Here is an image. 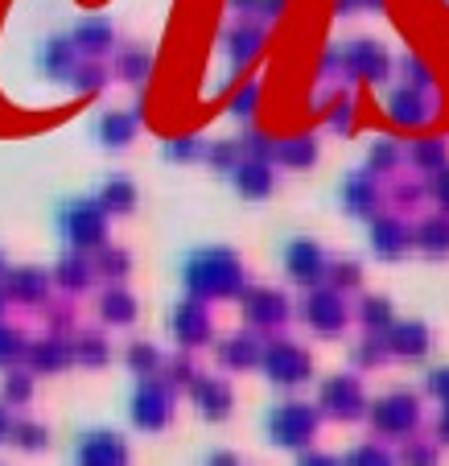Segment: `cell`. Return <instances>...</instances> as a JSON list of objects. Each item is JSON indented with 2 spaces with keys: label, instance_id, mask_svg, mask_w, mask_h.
Instances as JSON below:
<instances>
[{
  "label": "cell",
  "instance_id": "50",
  "mask_svg": "<svg viewBox=\"0 0 449 466\" xmlns=\"http://www.w3.org/2000/svg\"><path fill=\"white\" fill-rule=\"evenodd\" d=\"M354 124V99H346V96H334L330 99V128H351Z\"/></svg>",
  "mask_w": 449,
  "mask_h": 466
},
{
  "label": "cell",
  "instance_id": "40",
  "mask_svg": "<svg viewBox=\"0 0 449 466\" xmlns=\"http://www.w3.org/2000/svg\"><path fill=\"white\" fill-rule=\"evenodd\" d=\"M203 157L211 161L215 169H231L239 157H244V145H239V137H231V141H215L203 149Z\"/></svg>",
  "mask_w": 449,
  "mask_h": 466
},
{
  "label": "cell",
  "instance_id": "41",
  "mask_svg": "<svg viewBox=\"0 0 449 466\" xmlns=\"http://www.w3.org/2000/svg\"><path fill=\"white\" fill-rule=\"evenodd\" d=\"M128 368L141 371V376H153V371L161 368V351L153 343H145V339H136V343L128 347Z\"/></svg>",
  "mask_w": 449,
  "mask_h": 466
},
{
  "label": "cell",
  "instance_id": "1",
  "mask_svg": "<svg viewBox=\"0 0 449 466\" xmlns=\"http://www.w3.org/2000/svg\"><path fill=\"white\" fill-rule=\"evenodd\" d=\"M182 281H185V289H190V298L206 301V298H235V293H244L247 277L231 248L211 244V248H198V252L185 256Z\"/></svg>",
  "mask_w": 449,
  "mask_h": 466
},
{
  "label": "cell",
  "instance_id": "45",
  "mask_svg": "<svg viewBox=\"0 0 449 466\" xmlns=\"http://www.w3.org/2000/svg\"><path fill=\"white\" fill-rule=\"evenodd\" d=\"M203 149L206 145L198 141V137H177V141H165V157L169 161H195V157H203Z\"/></svg>",
  "mask_w": 449,
  "mask_h": 466
},
{
  "label": "cell",
  "instance_id": "39",
  "mask_svg": "<svg viewBox=\"0 0 449 466\" xmlns=\"http://www.w3.org/2000/svg\"><path fill=\"white\" fill-rule=\"evenodd\" d=\"M326 273H330V281H334V289L343 293V298H346V289H359L363 285V268L354 260H330Z\"/></svg>",
  "mask_w": 449,
  "mask_h": 466
},
{
  "label": "cell",
  "instance_id": "36",
  "mask_svg": "<svg viewBox=\"0 0 449 466\" xmlns=\"http://www.w3.org/2000/svg\"><path fill=\"white\" fill-rule=\"evenodd\" d=\"M400 157H404V145L400 141H392V137H379L375 145H371V153H367V161H371V174H388V169H396L400 166Z\"/></svg>",
  "mask_w": 449,
  "mask_h": 466
},
{
  "label": "cell",
  "instance_id": "32",
  "mask_svg": "<svg viewBox=\"0 0 449 466\" xmlns=\"http://www.w3.org/2000/svg\"><path fill=\"white\" fill-rule=\"evenodd\" d=\"M115 71H120V79H128V83H145L153 71V54L145 50V46H124L120 58H115Z\"/></svg>",
  "mask_w": 449,
  "mask_h": 466
},
{
  "label": "cell",
  "instance_id": "2",
  "mask_svg": "<svg viewBox=\"0 0 449 466\" xmlns=\"http://www.w3.org/2000/svg\"><path fill=\"white\" fill-rule=\"evenodd\" d=\"M326 75H343V79H363V83H384L392 71V54L375 37H351L343 46H330L322 58Z\"/></svg>",
  "mask_w": 449,
  "mask_h": 466
},
{
  "label": "cell",
  "instance_id": "14",
  "mask_svg": "<svg viewBox=\"0 0 449 466\" xmlns=\"http://www.w3.org/2000/svg\"><path fill=\"white\" fill-rule=\"evenodd\" d=\"M79 466H124L128 462V446H124L120 433L112 430H87L75 446Z\"/></svg>",
  "mask_w": 449,
  "mask_h": 466
},
{
  "label": "cell",
  "instance_id": "58",
  "mask_svg": "<svg viewBox=\"0 0 449 466\" xmlns=\"http://www.w3.org/2000/svg\"><path fill=\"white\" fill-rule=\"evenodd\" d=\"M206 466H239V458L231 454V450H215V454L206 458Z\"/></svg>",
  "mask_w": 449,
  "mask_h": 466
},
{
  "label": "cell",
  "instance_id": "9",
  "mask_svg": "<svg viewBox=\"0 0 449 466\" xmlns=\"http://www.w3.org/2000/svg\"><path fill=\"white\" fill-rule=\"evenodd\" d=\"M363 384L354 371H338L322 384V396H317V413H330V417H359L363 413Z\"/></svg>",
  "mask_w": 449,
  "mask_h": 466
},
{
  "label": "cell",
  "instance_id": "15",
  "mask_svg": "<svg viewBox=\"0 0 449 466\" xmlns=\"http://www.w3.org/2000/svg\"><path fill=\"white\" fill-rule=\"evenodd\" d=\"M384 347L388 355H408V360H424L429 355V326L408 318V322H392L384 330Z\"/></svg>",
  "mask_w": 449,
  "mask_h": 466
},
{
  "label": "cell",
  "instance_id": "28",
  "mask_svg": "<svg viewBox=\"0 0 449 466\" xmlns=\"http://www.w3.org/2000/svg\"><path fill=\"white\" fill-rule=\"evenodd\" d=\"M413 244L424 248L429 256L437 252H449V215H429L413 228Z\"/></svg>",
  "mask_w": 449,
  "mask_h": 466
},
{
  "label": "cell",
  "instance_id": "13",
  "mask_svg": "<svg viewBox=\"0 0 449 466\" xmlns=\"http://www.w3.org/2000/svg\"><path fill=\"white\" fill-rule=\"evenodd\" d=\"M244 322L252 330H276L289 318V298L281 289H244Z\"/></svg>",
  "mask_w": 449,
  "mask_h": 466
},
{
  "label": "cell",
  "instance_id": "22",
  "mask_svg": "<svg viewBox=\"0 0 449 466\" xmlns=\"http://www.w3.org/2000/svg\"><path fill=\"white\" fill-rule=\"evenodd\" d=\"M71 42H75V50L99 58V54H107L115 46V29H112V21H104V17H87V21H79Z\"/></svg>",
  "mask_w": 449,
  "mask_h": 466
},
{
  "label": "cell",
  "instance_id": "26",
  "mask_svg": "<svg viewBox=\"0 0 449 466\" xmlns=\"http://www.w3.org/2000/svg\"><path fill=\"white\" fill-rule=\"evenodd\" d=\"M408 161H413L421 174H441L449 161V145L441 141V137H416V141L408 145Z\"/></svg>",
  "mask_w": 449,
  "mask_h": 466
},
{
  "label": "cell",
  "instance_id": "42",
  "mask_svg": "<svg viewBox=\"0 0 449 466\" xmlns=\"http://www.w3.org/2000/svg\"><path fill=\"white\" fill-rule=\"evenodd\" d=\"M104 79H107V66H99V58H91V62H79L71 71V83L79 91H95V87H104Z\"/></svg>",
  "mask_w": 449,
  "mask_h": 466
},
{
  "label": "cell",
  "instance_id": "54",
  "mask_svg": "<svg viewBox=\"0 0 449 466\" xmlns=\"http://www.w3.org/2000/svg\"><path fill=\"white\" fill-rule=\"evenodd\" d=\"M433 198H437V203L445 207V215H449V166L433 177Z\"/></svg>",
  "mask_w": 449,
  "mask_h": 466
},
{
  "label": "cell",
  "instance_id": "60",
  "mask_svg": "<svg viewBox=\"0 0 449 466\" xmlns=\"http://www.w3.org/2000/svg\"><path fill=\"white\" fill-rule=\"evenodd\" d=\"M231 9L235 13H255L260 9V0H231Z\"/></svg>",
  "mask_w": 449,
  "mask_h": 466
},
{
  "label": "cell",
  "instance_id": "53",
  "mask_svg": "<svg viewBox=\"0 0 449 466\" xmlns=\"http://www.w3.org/2000/svg\"><path fill=\"white\" fill-rule=\"evenodd\" d=\"M169 380H177V384H195V368H190V355H182V360L169 363Z\"/></svg>",
  "mask_w": 449,
  "mask_h": 466
},
{
  "label": "cell",
  "instance_id": "57",
  "mask_svg": "<svg viewBox=\"0 0 449 466\" xmlns=\"http://www.w3.org/2000/svg\"><path fill=\"white\" fill-rule=\"evenodd\" d=\"M284 9H289V0H260V9H255V13H260V17H268V21H273V17H281Z\"/></svg>",
  "mask_w": 449,
  "mask_h": 466
},
{
  "label": "cell",
  "instance_id": "35",
  "mask_svg": "<svg viewBox=\"0 0 449 466\" xmlns=\"http://www.w3.org/2000/svg\"><path fill=\"white\" fill-rule=\"evenodd\" d=\"M107 339L104 335H95V330H87V335H79L75 339V347H71V360H79V363H87V368H104L107 363Z\"/></svg>",
  "mask_w": 449,
  "mask_h": 466
},
{
  "label": "cell",
  "instance_id": "23",
  "mask_svg": "<svg viewBox=\"0 0 449 466\" xmlns=\"http://www.w3.org/2000/svg\"><path fill=\"white\" fill-rule=\"evenodd\" d=\"M75 66H79V50H75L71 37H50L42 46V71L50 79H71Z\"/></svg>",
  "mask_w": 449,
  "mask_h": 466
},
{
  "label": "cell",
  "instance_id": "46",
  "mask_svg": "<svg viewBox=\"0 0 449 466\" xmlns=\"http://www.w3.org/2000/svg\"><path fill=\"white\" fill-rule=\"evenodd\" d=\"M384 355H388V347H384V335H367L359 347H354L351 360L359 363V368H371V363H379Z\"/></svg>",
  "mask_w": 449,
  "mask_h": 466
},
{
  "label": "cell",
  "instance_id": "6",
  "mask_svg": "<svg viewBox=\"0 0 449 466\" xmlns=\"http://www.w3.org/2000/svg\"><path fill=\"white\" fill-rule=\"evenodd\" d=\"M260 363H264L268 380L281 388H297L309 380V371H314V360H309V351L301 343H293V339H273V343L260 351Z\"/></svg>",
  "mask_w": 449,
  "mask_h": 466
},
{
  "label": "cell",
  "instance_id": "30",
  "mask_svg": "<svg viewBox=\"0 0 449 466\" xmlns=\"http://www.w3.org/2000/svg\"><path fill=\"white\" fill-rule=\"evenodd\" d=\"M91 273H95V264H91L83 252H66V256L58 260V268H54L58 285H62V289H71V293H75V289H87V285H91Z\"/></svg>",
  "mask_w": 449,
  "mask_h": 466
},
{
  "label": "cell",
  "instance_id": "7",
  "mask_svg": "<svg viewBox=\"0 0 449 466\" xmlns=\"http://www.w3.org/2000/svg\"><path fill=\"white\" fill-rule=\"evenodd\" d=\"M384 112H388V120L400 124V128H421V124L433 120V112H437V99H433L429 87L400 83V87H392L388 96H384Z\"/></svg>",
  "mask_w": 449,
  "mask_h": 466
},
{
  "label": "cell",
  "instance_id": "18",
  "mask_svg": "<svg viewBox=\"0 0 449 466\" xmlns=\"http://www.w3.org/2000/svg\"><path fill=\"white\" fill-rule=\"evenodd\" d=\"M190 392H195L198 413L211 417V421H223L231 413V384L223 376H195Z\"/></svg>",
  "mask_w": 449,
  "mask_h": 466
},
{
  "label": "cell",
  "instance_id": "31",
  "mask_svg": "<svg viewBox=\"0 0 449 466\" xmlns=\"http://www.w3.org/2000/svg\"><path fill=\"white\" fill-rule=\"evenodd\" d=\"M50 289V277L42 268H13L9 273V298L17 301H42Z\"/></svg>",
  "mask_w": 449,
  "mask_h": 466
},
{
  "label": "cell",
  "instance_id": "51",
  "mask_svg": "<svg viewBox=\"0 0 449 466\" xmlns=\"http://www.w3.org/2000/svg\"><path fill=\"white\" fill-rule=\"evenodd\" d=\"M17 351H21V335L0 322V363H13L17 360Z\"/></svg>",
  "mask_w": 449,
  "mask_h": 466
},
{
  "label": "cell",
  "instance_id": "37",
  "mask_svg": "<svg viewBox=\"0 0 449 466\" xmlns=\"http://www.w3.org/2000/svg\"><path fill=\"white\" fill-rule=\"evenodd\" d=\"M343 466H396V458L384 446H375V441H359V446L343 458Z\"/></svg>",
  "mask_w": 449,
  "mask_h": 466
},
{
  "label": "cell",
  "instance_id": "52",
  "mask_svg": "<svg viewBox=\"0 0 449 466\" xmlns=\"http://www.w3.org/2000/svg\"><path fill=\"white\" fill-rule=\"evenodd\" d=\"M429 392L437 396L441 405H449V368H437V371H429Z\"/></svg>",
  "mask_w": 449,
  "mask_h": 466
},
{
  "label": "cell",
  "instance_id": "34",
  "mask_svg": "<svg viewBox=\"0 0 449 466\" xmlns=\"http://www.w3.org/2000/svg\"><path fill=\"white\" fill-rule=\"evenodd\" d=\"M359 322L367 326V335H384L396 318H392V301L388 298H379V293H371V298H363L359 306Z\"/></svg>",
  "mask_w": 449,
  "mask_h": 466
},
{
  "label": "cell",
  "instance_id": "19",
  "mask_svg": "<svg viewBox=\"0 0 449 466\" xmlns=\"http://www.w3.org/2000/svg\"><path fill=\"white\" fill-rule=\"evenodd\" d=\"M413 244V228L400 215H371V248L379 256H400Z\"/></svg>",
  "mask_w": 449,
  "mask_h": 466
},
{
  "label": "cell",
  "instance_id": "56",
  "mask_svg": "<svg viewBox=\"0 0 449 466\" xmlns=\"http://www.w3.org/2000/svg\"><path fill=\"white\" fill-rule=\"evenodd\" d=\"M297 466H343V462L330 454H317V450H305V454L297 458Z\"/></svg>",
  "mask_w": 449,
  "mask_h": 466
},
{
  "label": "cell",
  "instance_id": "49",
  "mask_svg": "<svg viewBox=\"0 0 449 466\" xmlns=\"http://www.w3.org/2000/svg\"><path fill=\"white\" fill-rule=\"evenodd\" d=\"M255 99H260V87H255V83H244V87L231 96V112H235L239 120H247V116L255 112Z\"/></svg>",
  "mask_w": 449,
  "mask_h": 466
},
{
  "label": "cell",
  "instance_id": "24",
  "mask_svg": "<svg viewBox=\"0 0 449 466\" xmlns=\"http://www.w3.org/2000/svg\"><path fill=\"white\" fill-rule=\"evenodd\" d=\"M273 157L289 169H305L309 161L317 157L314 132H297V137H281V141H273Z\"/></svg>",
  "mask_w": 449,
  "mask_h": 466
},
{
  "label": "cell",
  "instance_id": "21",
  "mask_svg": "<svg viewBox=\"0 0 449 466\" xmlns=\"http://www.w3.org/2000/svg\"><path fill=\"white\" fill-rule=\"evenodd\" d=\"M260 339L252 335V330H239V335H231V339H223L219 343V363L227 371H239V368H255L260 363Z\"/></svg>",
  "mask_w": 449,
  "mask_h": 466
},
{
  "label": "cell",
  "instance_id": "61",
  "mask_svg": "<svg viewBox=\"0 0 449 466\" xmlns=\"http://www.w3.org/2000/svg\"><path fill=\"white\" fill-rule=\"evenodd\" d=\"M9 438V417H5V409H0V441Z\"/></svg>",
  "mask_w": 449,
  "mask_h": 466
},
{
  "label": "cell",
  "instance_id": "11",
  "mask_svg": "<svg viewBox=\"0 0 449 466\" xmlns=\"http://www.w3.org/2000/svg\"><path fill=\"white\" fill-rule=\"evenodd\" d=\"M326 252H322V244L309 236H293L289 244H284V273L293 277V281L301 285H317L322 277H326Z\"/></svg>",
  "mask_w": 449,
  "mask_h": 466
},
{
  "label": "cell",
  "instance_id": "62",
  "mask_svg": "<svg viewBox=\"0 0 449 466\" xmlns=\"http://www.w3.org/2000/svg\"><path fill=\"white\" fill-rule=\"evenodd\" d=\"M0 268H5V256H0Z\"/></svg>",
  "mask_w": 449,
  "mask_h": 466
},
{
  "label": "cell",
  "instance_id": "48",
  "mask_svg": "<svg viewBox=\"0 0 449 466\" xmlns=\"http://www.w3.org/2000/svg\"><path fill=\"white\" fill-rule=\"evenodd\" d=\"M99 273L124 277L128 273V252H124V248H99Z\"/></svg>",
  "mask_w": 449,
  "mask_h": 466
},
{
  "label": "cell",
  "instance_id": "29",
  "mask_svg": "<svg viewBox=\"0 0 449 466\" xmlns=\"http://www.w3.org/2000/svg\"><path fill=\"white\" fill-rule=\"evenodd\" d=\"M29 363H34V371H58L71 363V347L62 343V339H37V343H29Z\"/></svg>",
  "mask_w": 449,
  "mask_h": 466
},
{
  "label": "cell",
  "instance_id": "12",
  "mask_svg": "<svg viewBox=\"0 0 449 466\" xmlns=\"http://www.w3.org/2000/svg\"><path fill=\"white\" fill-rule=\"evenodd\" d=\"M301 318L314 326L317 335H338L346 326V301L338 289H309L301 301Z\"/></svg>",
  "mask_w": 449,
  "mask_h": 466
},
{
  "label": "cell",
  "instance_id": "17",
  "mask_svg": "<svg viewBox=\"0 0 449 466\" xmlns=\"http://www.w3.org/2000/svg\"><path fill=\"white\" fill-rule=\"evenodd\" d=\"M338 194H343V203L351 215H375V207H379V182L371 169H351L343 177V186H338Z\"/></svg>",
  "mask_w": 449,
  "mask_h": 466
},
{
  "label": "cell",
  "instance_id": "27",
  "mask_svg": "<svg viewBox=\"0 0 449 466\" xmlns=\"http://www.w3.org/2000/svg\"><path fill=\"white\" fill-rule=\"evenodd\" d=\"M104 211H112V215H128L136 207V182L133 177H124V174H112L104 182V190H99V198H95Z\"/></svg>",
  "mask_w": 449,
  "mask_h": 466
},
{
  "label": "cell",
  "instance_id": "59",
  "mask_svg": "<svg viewBox=\"0 0 449 466\" xmlns=\"http://www.w3.org/2000/svg\"><path fill=\"white\" fill-rule=\"evenodd\" d=\"M437 438H441V441H449V405L441 409V421H437Z\"/></svg>",
  "mask_w": 449,
  "mask_h": 466
},
{
  "label": "cell",
  "instance_id": "33",
  "mask_svg": "<svg viewBox=\"0 0 449 466\" xmlns=\"http://www.w3.org/2000/svg\"><path fill=\"white\" fill-rule=\"evenodd\" d=\"M99 314H104V322H112V326H128L136 318L133 293H124L120 285H112V289L104 293V301H99Z\"/></svg>",
  "mask_w": 449,
  "mask_h": 466
},
{
  "label": "cell",
  "instance_id": "38",
  "mask_svg": "<svg viewBox=\"0 0 449 466\" xmlns=\"http://www.w3.org/2000/svg\"><path fill=\"white\" fill-rule=\"evenodd\" d=\"M9 438H13V446H21V450H45L50 433H45V425H37V421H13Z\"/></svg>",
  "mask_w": 449,
  "mask_h": 466
},
{
  "label": "cell",
  "instance_id": "25",
  "mask_svg": "<svg viewBox=\"0 0 449 466\" xmlns=\"http://www.w3.org/2000/svg\"><path fill=\"white\" fill-rule=\"evenodd\" d=\"M95 132H99V141H104L107 149H124V145L133 141V132H136V116H133V112H120V107H112V112L99 116Z\"/></svg>",
  "mask_w": 449,
  "mask_h": 466
},
{
  "label": "cell",
  "instance_id": "3",
  "mask_svg": "<svg viewBox=\"0 0 449 466\" xmlns=\"http://www.w3.org/2000/svg\"><path fill=\"white\" fill-rule=\"evenodd\" d=\"M317 421H322L317 405H309V400H281V405L268 409V438H273L276 446L301 450L314 441Z\"/></svg>",
  "mask_w": 449,
  "mask_h": 466
},
{
  "label": "cell",
  "instance_id": "4",
  "mask_svg": "<svg viewBox=\"0 0 449 466\" xmlns=\"http://www.w3.org/2000/svg\"><path fill=\"white\" fill-rule=\"evenodd\" d=\"M367 417L388 438H413V430L421 425V400L413 392H404V388H396V392L375 396L367 405Z\"/></svg>",
  "mask_w": 449,
  "mask_h": 466
},
{
  "label": "cell",
  "instance_id": "8",
  "mask_svg": "<svg viewBox=\"0 0 449 466\" xmlns=\"http://www.w3.org/2000/svg\"><path fill=\"white\" fill-rule=\"evenodd\" d=\"M128 413H133V421L145 425V430H161V425L169 421V413H174V388L157 376L141 380V388L133 392Z\"/></svg>",
  "mask_w": 449,
  "mask_h": 466
},
{
  "label": "cell",
  "instance_id": "44",
  "mask_svg": "<svg viewBox=\"0 0 449 466\" xmlns=\"http://www.w3.org/2000/svg\"><path fill=\"white\" fill-rule=\"evenodd\" d=\"M400 462L404 466H437V446H433V441L413 438L404 446V454H400Z\"/></svg>",
  "mask_w": 449,
  "mask_h": 466
},
{
  "label": "cell",
  "instance_id": "5",
  "mask_svg": "<svg viewBox=\"0 0 449 466\" xmlns=\"http://www.w3.org/2000/svg\"><path fill=\"white\" fill-rule=\"evenodd\" d=\"M58 228H62V236L75 244V252H83V248L104 244L107 211L95 198H71V203L58 211Z\"/></svg>",
  "mask_w": 449,
  "mask_h": 466
},
{
  "label": "cell",
  "instance_id": "43",
  "mask_svg": "<svg viewBox=\"0 0 449 466\" xmlns=\"http://www.w3.org/2000/svg\"><path fill=\"white\" fill-rule=\"evenodd\" d=\"M29 392H34V376L21 371V368H13L9 376H5V400H9V405H25Z\"/></svg>",
  "mask_w": 449,
  "mask_h": 466
},
{
  "label": "cell",
  "instance_id": "10",
  "mask_svg": "<svg viewBox=\"0 0 449 466\" xmlns=\"http://www.w3.org/2000/svg\"><path fill=\"white\" fill-rule=\"evenodd\" d=\"M169 326H174V339L185 347H203V343H211V335H215L211 309H206V301H198V298L177 301L174 314H169Z\"/></svg>",
  "mask_w": 449,
  "mask_h": 466
},
{
  "label": "cell",
  "instance_id": "63",
  "mask_svg": "<svg viewBox=\"0 0 449 466\" xmlns=\"http://www.w3.org/2000/svg\"><path fill=\"white\" fill-rule=\"evenodd\" d=\"M0 309H5V298H0Z\"/></svg>",
  "mask_w": 449,
  "mask_h": 466
},
{
  "label": "cell",
  "instance_id": "55",
  "mask_svg": "<svg viewBox=\"0 0 449 466\" xmlns=\"http://www.w3.org/2000/svg\"><path fill=\"white\" fill-rule=\"evenodd\" d=\"M354 9H384V0H334V13H354Z\"/></svg>",
  "mask_w": 449,
  "mask_h": 466
},
{
  "label": "cell",
  "instance_id": "20",
  "mask_svg": "<svg viewBox=\"0 0 449 466\" xmlns=\"http://www.w3.org/2000/svg\"><path fill=\"white\" fill-rule=\"evenodd\" d=\"M223 46H227L231 66H252L255 54L264 50V25H255V21H239V25L227 29Z\"/></svg>",
  "mask_w": 449,
  "mask_h": 466
},
{
  "label": "cell",
  "instance_id": "16",
  "mask_svg": "<svg viewBox=\"0 0 449 466\" xmlns=\"http://www.w3.org/2000/svg\"><path fill=\"white\" fill-rule=\"evenodd\" d=\"M227 174H231V182H235V190L244 194V198H264V194L276 186V174L264 157H239Z\"/></svg>",
  "mask_w": 449,
  "mask_h": 466
},
{
  "label": "cell",
  "instance_id": "47",
  "mask_svg": "<svg viewBox=\"0 0 449 466\" xmlns=\"http://www.w3.org/2000/svg\"><path fill=\"white\" fill-rule=\"evenodd\" d=\"M400 66H404V83H413V87H433V71L421 54H408Z\"/></svg>",
  "mask_w": 449,
  "mask_h": 466
}]
</instances>
